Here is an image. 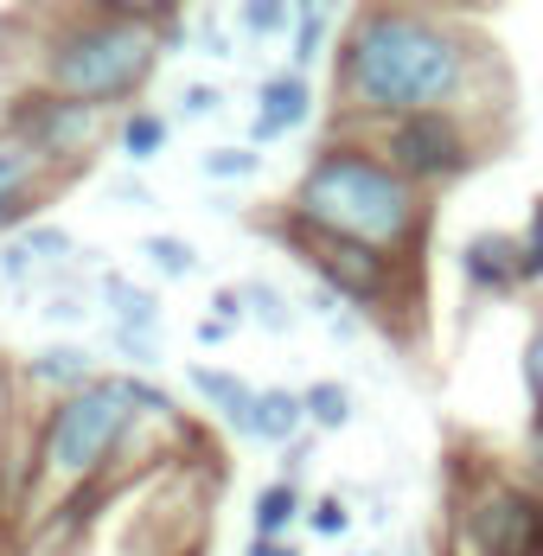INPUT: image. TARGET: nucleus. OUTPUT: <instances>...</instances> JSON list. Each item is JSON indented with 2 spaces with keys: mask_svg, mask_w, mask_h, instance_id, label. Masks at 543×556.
I'll use <instances>...</instances> for the list:
<instances>
[{
  "mask_svg": "<svg viewBox=\"0 0 543 556\" xmlns=\"http://www.w3.org/2000/svg\"><path fill=\"white\" fill-rule=\"evenodd\" d=\"M480 84L505 90V64L480 33L429 7H365L339 39V110L352 122H409V115H473Z\"/></svg>",
  "mask_w": 543,
  "mask_h": 556,
  "instance_id": "f257e3e1",
  "label": "nucleus"
},
{
  "mask_svg": "<svg viewBox=\"0 0 543 556\" xmlns=\"http://www.w3.org/2000/svg\"><path fill=\"white\" fill-rule=\"evenodd\" d=\"M33 64L26 90H46L64 103L115 110L128 103L173 39V7H64L33 20Z\"/></svg>",
  "mask_w": 543,
  "mask_h": 556,
  "instance_id": "f03ea898",
  "label": "nucleus"
},
{
  "mask_svg": "<svg viewBox=\"0 0 543 556\" xmlns=\"http://www.w3.org/2000/svg\"><path fill=\"white\" fill-rule=\"evenodd\" d=\"M141 422H179V403L154 378H97L77 396H58L33 429V500L58 505L103 486L128 447H141Z\"/></svg>",
  "mask_w": 543,
  "mask_h": 556,
  "instance_id": "7ed1b4c3",
  "label": "nucleus"
},
{
  "mask_svg": "<svg viewBox=\"0 0 543 556\" xmlns=\"http://www.w3.org/2000/svg\"><path fill=\"white\" fill-rule=\"evenodd\" d=\"M288 218L320 230V237L409 263L422 250V230H429V199L390 167L378 148L332 141L307 161L294 199H288Z\"/></svg>",
  "mask_w": 543,
  "mask_h": 556,
  "instance_id": "20e7f679",
  "label": "nucleus"
},
{
  "mask_svg": "<svg viewBox=\"0 0 543 556\" xmlns=\"http://www.w3.org/2000/svg\"><path fill=\"white\" fill-rule=\"evenodd\" d=\"M467 556H543V493L505 473H487L460 493Z\"/></svg>",
  "mask_w": 543,
  "mask_h": 556,
  "instance_id": "39448f33",
  "label": "nucleus"
},
{
  "mask_svg": "<svg viewBox=\"0 0 543 556\" xmlns=\"http://www.w3.org/2000/svg\"><path fill=\"white\" fill-rule=\"evenodd\" d=\"M288 237H294V256L320 276L326 294H345L352 307L390 320V307L409 288V263L378 256V250H358V243H339V237H320V230H307V224H294V218H288Z\"/></svg>",
  "mask_w": 543,
  "mask_h": 556,
  "instance_id": "423d86ee",
  "label": "nucleus"
},
{
  "mask_svg": "<svg viewBox=\"0 0 543 556\" xmlns=\"http://www.w3.org/2000/svg\"><path fill=\"white\" fill-rule=\"evenodd\" d=\"M480 122L473 115H409V122H383L378 154L403 173L416 192L422 186H447L480 161Z\"/></svg>",
  "mask_w": 543,
  "mask_h": 556,
  "instance_id": "0eeeda50",
  "label": "nucleus"
},
{
  "mask_svg": "<svg viewBox=\"0 0 543 556\" xmlns=\"http://www.w3.org/2000/svg\"><path fill=\"white\" fill-rule=\"evenodd\" d=\"M103 110L90 103H64V97H46V90H13V110H7V135L26 141L52 179H71L77 167H90L97 141H103Z\"/></svg>",
  "mask_w": 543,
  "mask_h": 556,
  "instance_id": "6e6552de",
  "label": "nucleus"
},
{
  "mask_svg": "<svg viewBox=\"0 0 543 556\" xmlns=\"http://www.w3.org/2000/svg\"><path fill=\"white\" fill-rule=\"evenodd\" d=\"M52 192V173H46V161L26 148V141H13L7 128H0V237L13 230H26V218L39 212V199Z\"/></svg>",
  "mask_w": 543,
  "mask_h": 556,
  "instance_id": "1a4fd4ad",
  "label": "nucleus"
},
{
  "mask_svg": "<svg viewBox=\"0 0 543 556\" xmlns=\"http://www.w3.org/2000/svg\"><path fill=\"white\" fill-rule=\"evenodd\" d=\"M314 115V84L301 71H275L269 84L256 90V122H250V148L263 141H281L288 128H301Z\"/></svg>",
  "mask_w": 543,
  "mask_h": 556,
  "instance_id": "9d476101",
  "label": "nucleus"
},
{
  "mask_svg": "<svg viewBox=\"0 0 543 556\" xmlns=\"http://www.w3.org/2000/svg\"><path fill=\"white\" fill-rule=\"evenodd\" d=\"M20 378H26L33 390H52V403H58V396H77V390H90L103 371H97V352H90V345L64 339V345L33 352V358L20 365Z\"/></svg>",
  "mask_w": 543,
  "mask_h": 556,
  "instance_id": "9b49d317",
  "label": "nucleus"
},
{
  "mask_svg": "<svg viewBox=\"0 0 543 556\" xmlns=\"http://www.w3.org/2000/svg\"><path fill=\"white\" fill-rule=\"evenodd\" d=\"M71 256H77V237H71V230H58V224H26V230L0 250V276L26 281V276H39V269H64Z\"/></svg>",
  "mask_w": 543,
  "mask_h": 556,
  "instance_id": "f8f14e48",
  "label": "nucleus"
},
{
  "mask_svg": "<svg viewBox=\"0 0 543 556\" xmlns=\"http://www.w3.org/2000/svg\"><path fill=\"white\" fill-rule=\"evenodd\" d=\"M460 269H467V281H473V288L498 294V288L525 281V243H518V237H498V230H487V237H473V243L460 250Z\"/></svg>",
  "mask_w": 543,
  "mask_h": 556,
  "instance_id": "ddd939ff",
  "label": "nucleus"
},
{
  "mask_svg": "<svg viewBox=\"0 0 543 556\" xmlns=\"http://www.w3.org/2000/svg\"><path fill=\"white\" fill-rule=\"evenodd\" d=\"M186 384L199 390L217 416L237 429V435H250V422H256V384H243L237 371H217V365H192V371H186Z\"/></svg>",
  "mask_w": 543,
  "mask_h": 556,
  "instance_id": "4468645a",
  "label": "nucleus"
},
{
  "mask_svg": "<svg viewBox=\"0 0 543 556\" xmlns=\"http://www.w3.org/2000/svg\"><path fill=\"white\" fill-rule=\"evenodd\" d=\"M97 288H103V307H109V327H115V333H161V294H154V288L115 276V269H109Z\"/></svg>",
  "mask_w": 543,
  "mask_h": 556,
  "instance_id": "2eb2a0df",
  "label": "nucleus"
},
{
  "mask_svg": "<svg viewBox=\"0 0 543 556\" xmlns=\"http://www.w3.org/2000/svg\"><path fill=\"white\" fill-rule=\"evenodd\" d=\"M301 422H307V403H301V390H256V422H250V435H256V442L294 447Z\"/></svg>",
  "mask_w": 543,
  "mask_h": 556,
  "instance_id": "dca6fc26",
  "label": "nucleus"
},
{
  "mask_svg": "<svg viewBox=\"0 0 543 556\" xmlns=\"http://www.w3.org/2000/svg\"><path fill=\"white\" fill-rule=\"evenodd\" d=\"M115 148H122V161H128V167H148V161H161V148H166V115H161V110H128V115H122V128H115Z\"/></svg>",
  "mask_w": 543,
  "mask_h": 556,
  "instance_id": "f3484780",
  "label": "nucleus"
},
{
  "mask_svg": "<svg viewBox=\"0 0 543 556\" xmlns=\"http://www.w3.org/2000/svg\"><path fill=\"white\" fill-rule=\"evenodd\" d=\"M294 518H301V493H294V480H275V486H263V493H256V505H250V525H256V538H263V544H281Z\"/></svg>",
  "mask_w": 543,
  "mask_h": 556,
  "instance_id": "a211bd4d",
  "label": "nucleus"
},
{
  "mask_svg": "<svg viewBox=\"0 0 543 556\" xmlns=\"http://www.w3.org/2000/svg\"><path fill=\"white\" fill-rule=\"evenodd\" d=\"M326 33H332V7H301L294 13V71L307 77V64L326 52Z\"/></svg>",
  "mask_w": 543,
  "mask_h": 556,
  "instance_id": "6ab92c4d",
  "label": "nucleus"
},
{
  "mask_svg": "<svg viewBox=\"0 0 543 556\" xmlns=\"http://www.w3.org/2000/svg\"><path fill=\"white\" fill-rule=\"evenodd\" d=\"M301 403H307L314 429H345L352 422V390L345 384H314V390H301Z\"/></svg>",
  "mask_w": 543,
  "mask_h": 556,
  "instance_id": "aec40b11",
  "label": "nucleus"
},
{
  "mask_svg": "<svg viewBox=\"0 0 543 556\" xmlns=\"http://www.w3.org/2000/svg\"><path fill=\"white\" fill-rule=\"evenodd\" d=\"M141 256H148L166 281H179V276H192V269H199V250H192V243H179V237H141Z\"/></svg>",
  "mask_w": 543,
  "mask_h": 556,
  "instance_id": "412c9836",
  "label": "nucleus"
},
{
  "mask_svg": "<svg viewBox=\"0 0 543 556\" xmlns=\"http://www.w3.org/2000/svg\"><path fill=\"white\" fill-rule=\"evenodd\" d=\"M237 294H243V314H256L269 333H288V320H294V314H288V301L275 294L269 281H250V288H237Z\"/></svg>",
  "mask_w": 543,
  "mask_h": 556,
  "instance_id": "4be33fe9",
  "label": "nucleus"
},
{
  "mask_svg": "<svg viewBox=\"0 0 543 556\" xmlns=\"http://www.w3.org/2000/svg\"><path fill=\"white\" fill-rule=\"evenodd\" d=\"M256 167H263L256 148H212V154H205V173H212V179H250Z\"/></svg>",
  "mask_w": 543,
  "mask_h": 556,
  "instance_id": "5701e85b",
  "label": "nucleus"
},
{
  "mask_svg": "<svg viewBox=\"0 0 543 556\" xmlns=\"http://www.w3.org/2000/svg\"><path fill=\"white\" fill-rule=\"evenodd\" d=\"M237 20H243V33H256V39H275V33H288V20H294V13H288V7H275V0H250Z\"/></svg>",
  "mask_w": 543,
  "mask_h": 556,
  "instance_id": "b1692460",
  "label": "nucleus"
},
{
  "mask_svg": "<svg viewBox=\"0 0 543 556\" xmlns=\"http://www.w3.org/2000/svg\"><path fill=\"white\" fill-rule=\"evenodd\" d=\"M115 352H122L128 365H161V339L154 333H115Z\"/></svg>",
  "mask_w": 543,
  "mask_h": 556,
  "instance_id": "393cba45",
  "label": "nucleus"
},
{
  "mask_svg": "<svg viewBox=\"0 0 543 556\" xmlns=\"http://www.w3.org/2000/svg\"><path fill=\"white\" fill-rule=\"evenodd\" d=\"M525 384H531V403H538V429H543V327L525 345Z\"/></svg>",
  "mask_w": 543,
  "mask_h": 556,
  "instance_id": "a878e982",
  "label": "nucleus"
},
{
  "mask_svg": "<svg viewBox=\"0 0 543 556\" xmlns=\"http://www.w3.org/2000/svg\"><path fill=\"white\" fill-rule=\"evenodd\" d=\"M525 276H543V199L531 205V224H525Z\"/></svg>",
  "mask_w": 543,
  "mask_h": 556,
  "instance_id": "bb28decb",
  "label": "nucleus"
},
{
  "mask_svg": "<svg viewBox=\"0 0 543 556\" xmlns=\"http://www.w3.org/2000/svg\"><path fill=\"white\" fill-rule=\"evenodd\" d=\"M217 103H224V97H217L212 84H186V90H179V115H186V122H199V115H212Z\"/></svg>",
  "mask_w": 543,
  "mask_h": 556,
  "instance_id": "cd10ccee",
  "label": "nucleus"
},
{
  "mask_svg": "<svg viewBox=\"0 0 543 556\" xmlns=\"http://www.w3.org/2000/svg\"><path fill=\"white\" fill-rule=\"evenodd\" d=\"M314 531H320V538H339V531H345V505H314Z\"/></svg>",
  "mask_w": 543,
  "mask_h": 556,
  "instance_id": "c85d7f7f",
  "label": "nucleus"
},
{
  "mask_svg": "<svg viewBox=\"0 0 543 556\" xmlns=\"http://www.w3.org/2000/svg\"><path fill=\"white\" fill-rule=\"evenodd\" d=\"M212 320H224V327H230V320H243V294H237V288H224V294L212 301Z\"/></svg>",
  "mask_w": 543,
  "mask_h": 556,
  "instance_id": "c756f323",
  "label": "nucleus"
},
{
  "mask_svg": "<svg viewBox=\"0 0 543 556\" xmlns=\"http://www.w3.org/2000/svg\"><path fill=\"white\" fill-rule=\"evenodd\" d=\"M39 314H46V320H84V314H90V301H46Z\"/></svg>",
  "mask_w": 543,
  "mask_h": 556,
  "instance_id": "7c9ffc66",
  "label": "nucleus"
},
{
  "mask_svg": "<svg viewBox=\"0 0 543 556\" xmlns=\"http://www.w3.org/2000/svg\"><path fill=\"white\" fill-rule=\"evenodd\" d=\"M7 442H13V409H7V396H0V467H7Z\"/></svg>",
  "mask_w": 543,
  "mask_h": 556,
  "instance_id": "2f4dec72",
  "label": "nucleus"
},
{
  "mask_svg": "<svg viewBox=\"0 0 543 556\" xmlns=\"http://www.w3.org/2000/svg\"><path fill=\"white\" fill-rule=\"evenodd\" d=\"M250 556H301V551H294V544H263V538H256V544H250Z\"/></svg>",
  "mask_w": 543,
  "mask_h": 556,
  "instance_id": "473e14b6",
  "label": "nucleus"
},
{
  "mask_svg": "<svg viewBox=\"0 0 543 556\" xmlns=\"http://www.w3.org/2000/svg\"><path fill=\"white\" fill-rule=\"evenodd\" d=\"M531 460H538V473H543V429H538V447H531Z\"/></svg>",
  "mask_w": 543,
  "mask_h": 556,
  "instance_id": "72a5a7b5",
  "label": "nucleus"
}]
</instances>
